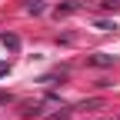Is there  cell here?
Segmentation results:
<instances>
[{"label": "cell", "instance_id": "3957f363", "mask_svg": "<svg viewBox=\"0 0 120 120\" xmlns=\"http://www.w3.org/2000/svg\"><path fill=\"white\" fill-rule=\"evenodd\" d=\"M27 4V13H40L43 10V0H23Z\"/></svg>", "mask_w": 120, "mask_h": 120}, {"label": "cell", "instance_id": "7a4b0ae2", "mask_svg": "<svg viewBox=\"0 0 120 120\" xmlns=\"http://www.w3.org/2000/svg\"><path fill=\"white\" fill-rule=\"evenodd\" d=\"M0 40H4V47H10V50H17V47H20V40L13 37V34H0Z\"/></svg>", "mask_w": 120, "mask_h": 120}, {"label": "cell", "instance_id": "277c9868", "mask_svg": "<svg viewBox=\"0 0 120 120\" xmlns=\"http://www.w3.org/2000/svg\"><path fill=\"white\" fill-rule=\"evenodd\" d=\"M4 73H7V64H0V77H4Z\"/></svg>", "mask_w": 120, "mask_h": 120}, {"label": "cell", "instance_id": "6da1fadb", "mask_svg": "<svg viewBox=\"0 0 120 120\" xmlns=\"http://www.w3.org/2000/svg\"><path fill=\"white\" fill-rule=\"evenodd\" d=\"M90 64H94V67H113V57H107V53H94V57H90Z\"/></svg>", "mask_w": 120, "mask_h": 120}]
</instances>
